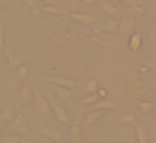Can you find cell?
<instances>
[{"label": "cell", "instance_id": "28", "mask_svg": "<svg viewBox=\"0 0 156 143\" xmlns=\"http://www.w3.org/2000/svg\"><path fill=\"white\" fill-rule=\"evenodd\" d=\"M128 5H131V7H139V5H143L141 0H124Z\"/></svg>", "mask_w": 156, "mask_h": 143}, {"label": "cell", "instance_id": "17", "mask_svg": "<svg viewBox=\"0 0 156 143\" xmlns=\"http://www.w3.org/2000/svg\"><path fill=\"white\" fill-rule=\"evenodd\" d=\"M119 29V22H116L114 19L109 17L108 20L104 22V25H102V31H108V32H116Z\"/></svg>", "mask_w": 156, "mask_h": 143}, {"label": "cell", "instance_id": "10", "mask_svg": "<svg viewBox=\"0 0 156 143\" xmlns=\"http://www.w3.org/2000/svg\"><path fill=\"white\" fill-rule=\"evenodd\" d=\"M129 49H131L133 52H138L139 49L143 47V34H139V32H133L131 37H129Z\"/></svg>", "mask_w": 156, "mask_h": 143}, {"label": "cell", "instance_id": "11", "mask_svg": "<svg viewBox=\"0 0 156 143\" xmlns=\"http://www.w3.org/2000/svg\"><path fill=\"white\" fill-rule=\"evenodd\" d=\"M102 115H104V109H98V111H91V113H89V115L84 118V121H82V125H84V126H92V125H94V123L98 121L99 118H101Z\"/></svg>", "mask_w": 156, "mask_h": 143}, {"label": "cell", "instance_id": "6", "mask_svg": "<svg viewBox=\"0 0 156 143\" xmlns=\"http://www.w3.org/2000/svg\"><path fill=\"white\" fill-rule=\"evenodd\" d=\"M67 15L71 19H74L76 22L84 24V25L94 24V22L98 20V17H94V15H91V14H84V12H67Z\"/></svg>", "mask_w": 156, "mask_h": 143}, {"label": "cell", "instance_id": "9", "mask_svg": "<svg viewBox=\"0 0 156 143\" xmlns=\"http://www.w3.org/2000/svg\"><path fill=\"white\" fill-rule=\"evenodd\" d=\"M121 34H133L134 32V19L131 17H124L121 22H119V29Z\"/></svg>", "mask_w": 156, "mask_h": 143}, {"label": "cell", "instance_id": "31", "mask_svg": "<svg viewBox=\"0 0 156 143\" xmlns=\"http://www.w3.org/2000/svg\"><path fill=\"white\" fill-rule=\"evenodd\" d=\"M131 10L136 12V14H146V10L141 7V5H139V7H131Z\"/></svg>", "mask_w": 156, "mask_h": 143}, {"label": "cell", "instance_id": "37", "mask_svg": "<svg viewBox=\"0 0 156 143\" xmlns=\"http://www.w3.org/2000/svg\"><path fill=\"white\" fill-rule=\"evenodd\" d=\"M2 128H4V119H2V116H0V131H2Z\"/></svg>", "mask_w": 156, "mask_h": 143}, {"label": "cell", "instance_id": "15", "mask_svg": "<svg viewBox=\"0 0 156 143\" xmlns=\"http://www.w3.org/2000/svg\"><path fill=\"white\" fill-rule=\"evenodd\" d=\"M54 91H55V94H57L59 98L66 99V101H69V99L72 98L71 89H67V88H62V86H57V84H55V86H54Z\"/></svg>", "mask_w": 156, "mask_h": 143}, {"label": "cell", "instance_id": "32", "mask_svg": "<svg viewBox=\"0 0 156 143\" xmlns=\"http://www.w3.org/2000/svg\"><path fill=\"white\" fill-rule=\"evenodd\" d=\"M98 94L101 96L102 99H104V98H108V91H106L104 88H102V89H98Z\"/></svg>", "mask_w": 156, "mask_h": 143}, {"label": "cell", "instance_id": "25", "mask_svg": "<svg viewBox=\"0 0 156 143\" xmlns=\"http://www.w3.org/2000/svg\"><path fill=\"white\" fill-rule=\"evenodd\" d=\"M148 35L153 42H156V24H149L148 25Z\"/></svg>", "mask_w": 156, "mask_h": 143}, {"label": "cell", "instance_id": "29", "mask_svg": "<svg viewBox=\"0 0 156 143\" xmlns=\"http://www.w3.org/2000/svg\"><path fill=\"white\" fill-rule=\"evenodd\" d=\"M148 66H149V68H153V69H156V54H153L151 57H149Z\"/></svg>", "mask_w": 156, "mask_h": 143}, {"label": "cell", "instance_id": "35", "mask_svg": "<svg viewBox=\"0 0 156 143\" xmlns=\"http://www.w3.org/2000/svg\"><path fill=\"white\" fill-rule=\"evenodd\" d=\"M35 143H55V141H52V140L45 138V140H39V141H35Z\"/></svg>", "mask_w": 156, "mask_h": 143}, {"label": "cell", "instance_id": "36", "mask_svg": "<svg viewBox=\"0 0 156 143\" xmlns=\"http://www.w3.org/2000/svg\"><path fill=\"white\" fill-rule=\"evenodd\" d=\"M92 2H94V0H84V5H91Z\"/></svg>", "mask_w": 156, "mask_h": 143}, {"label": "cell", "instance_id": "5", "mask_svg": "<svg viewBox=\"0 0 156 143\" xmlns=\"http://www.w3.org/2000/svg\"><path fill=\"white\" fill-rule=\"evenodd\" d=\"M51 106H52V113L55 115L57 121L62 123V125H69L71 119H69V115H67V111H66V108H62V106L55 101H51Z\"/></svg>", "mask_w": 156, "mask_h": 143}, {"label": "cell", "instance_id": "34", "mask_svg": "<svg viewBox=\"0 0 156 143\" xmlns=\"http://www.w3.org/2000/svg\"><path fill=\"white\" fill-rule=\"evenodd\" d=\"M45 5H57V0H42Z\"/></svg>", "mask_w": 156, "mask_h": 143}, {"label": "cell", "instance_id": "12", "mask_svg": "<svg viewBox=\"0 0 156 143\" xmlns=\"http://www.w3.org/2000/svg\"><path fill=\"white\" fill-rule=\"evenodd\" d=\"M136 140H138V143H148V131H146L144 123L136 125Z\"/></svg>", "mask_w": 156, "mask_h": 143}, {"label": "cell", "instance_id": "26", "mask_svg": "<svg viewBox=\"0 0 156 143\" xmlns=\"http://www.w3.org/2000/svg\"><path fill=\"white\" fill-rule=\"evenodd\" d=\"M2 143H20V138H19V135H10V136L7 135L2 140Z\"/></svg>", "mask_w": 156, "mask_h": 143}, {"label": "cell", "instance_id": "3", "mask_svg": "<svg viewBox=\"0 0 156 143\" xmlns=\"http://www.w3.org/2000/svg\"><path fill=\"white\" fill-rule=\"evenodd\" d=\"M39 133H41L44 138H49V140H52V141H55V143H62V141H64L61 130L54 128V126H44V128L39 130Z\"/></svg>", "mask_w": 156, "mask_h": 143}, {"label": "cell", "instance_id": "16", "mask_svg": "<svg viewBox=\"0 0 156 143\" xmlns=\"http://www.w3.org/2000/svg\"><path fill=\"white\" fill-rule=\"evenodd\" d=\"M101 10L104 12V14H108V15H118L119 14L118 7L112 5L111 2H102V4H101Z\"/></svg>", "mask_w": 156, "mask_h": 143}, {"label": "cell", "instance_id": "23", "mask_svg": "<svg viewBox=\"0 0 156 143\" xmlns=\"http://www.w3.org/2000/svg\"><path fill=\"white\" fill-rule=\"evenodd\" d=\"M99 86H98V79H91V81L86 84V91L89 93V94H94V93H98Z\"/></svg>", "mask_w": 156, "mask_h": 143}, {"label": "cell", "instance_id": "21", "mask_svg": "<svg viewBox=\"0 0 156 143\" xmlns=\"http://www.w3.org/2000/svg\"><path fill=\"white\" fill-rule=\"evenodd\" d=\"M27 76H29V66L27 64H22V66H19L17 68V78L20 79L22 82L27 79Z\"/></svg>", "mask_w": 156, "mask_h": 143}, {"label": "cell", "instance_id": "20", "mask_svg": "<svg viewBox=\"0 0 156 143\" xmlns=\"http://www.w3.org/2000/svg\"><path fill=\"white\" fill-rule=\"evenodd\" d=\"M119 123H122V125H136V115H133V113L121 115L119 116Z\"/></svg>", "mask_w": 156, "mask_h": 143}, {"label": "cell", "instance_id": "14", "mask_svg": "<svg viewBox=\"0 0 156 143\" xmlns=\"http://www.w3.org/2000/svg\"><path fill=\"white\" fill-rule=\"evenodd\" d=\"M136 105L139 106L143 115H149V113H153L156 109V105L153 101H136Z\"/></svg>", "mask_w": 156, "mask_h": 143}, {"label": "cell", "instance_id": "8", "mask_svg": "<svg viewBox=\"0 0 156 143\" xmlns=\"http://www.w3.org/2000/svg\"><path fill=\"white\" fill-rule=\"evenodd\" d=\"M5 56H7V61L12 68H19V66L24 64V57L20 54H17V52L10 51V49H5Z\"/></svg>", "mask_w": 156, "mask_h": 143}, {"label": "cell", "instance_id": "38", "mask_svg": "<svg viewBox=\"0 0 156 143\" xmlns=\"http://www.w3.org/2000/svg\"><path fill=\"white\" fill-rule=\"evenodd\" d=\"M4 4H5V0H0V9L4 7Z\"/></svg>", "mask_w": 156, "mask_h": 143}, {"label": "cell", "instance_id": "24", "mask_svg": "<svg viewBox=\"0 0 156 143\" xmlns=\"http://www.w3.org/2000/svg\"><path fill=\"white\" fill-rule=\"evenodd\" d=\"M98 101H99V94H91L87 98H82L81 105H91V103H98Z\"/></svg>", "mask_w": 156, "mask_h": 143}, {"label": "cell", "instance_id": "33", "mask_svg": "<svg viewBox=\"0 0 156 143\" xmlns=\"http://www.w3.org/2000/svg\"><path fill=\"white\" fill-rule=\"evenodd\" d=\"M146 15H149V17H151L153 20L156 22V12H153V10H146Z\"/></svg>", "mask_w": 156, "mask_h": 143}, {"label": "cell", "instance_id": "19", "mask_svg": "<svg viewBox=\"0 0 156 143\" xmlns=\"http://www.w3.org/2000/svg\"><path fill=\"white\" fill-rule=\"evenodd\" d=\"M71 138L72 141H79L82 138V131H81V125H71Z\"/></svg>", "mask_w": 156, "mask_h": 143}, {"label": "cell", "instance_id": "40", "mask_svg": "<svg viewBox=\"0 0 156 143\" xmlns=\"http://www.w3.org/2000/svg\"><path fill=\"white\" fill-rule=\"evenodd\" d=\"M20 143H25V141H24V140H22V141H20Z\"/></svg>", "mask_w": 156, "mask_h": 143}, {"label": "cell", "instance_id": "7", "mask_svg": "<svg viewBox=\"0 0 156 143\" xmlns=\"http://www.w3.org/2000/svg\"><path fill=\"white\" fill-rule=\"evenodd\" d=\"M34 98V89H32V81H24V86L20 89V105H27Z\"/></svg>", "mask_w": 156, "mask_h": 143}, {"label": "cell", "instance_id": "39", "mask_svg": "<svg viewBox=\"0 0 156 143\" xmlns=\"http://www.w3.org/2000/svg\"><path fill=\"white\" fill-rule=\"evenodd\" d=\"M153 5H156V0H153Z\"/></svg>", "mask_w": 156, "mask_h": 143}, {"label": "cell", "instance_id": "22", "mask_svg": "<svg viewBox=\"0 0 156 143\" xmlns=\"http://www.w3.org/2000/svg\"><path fill=\"white\" fill-rule=\"evenodd\" d=\"M42 10H44L45 14H66V15H67V12L62 10V9H59L57 5H45Z\"/></svg>", "mask_w": 156, "mask_h": 143}, {"label": "cell", "instance_id": "1", "mask_svg": "<svg viewBox=\"0 0 156 143\" xmlns=\"http://www.w3.org/2000/svg\"><path fill=\"white\" fill-rule=\"evenodd\" d=\"M34 109L39 113V115H49L52 111V106L51 101L42 94L41 91H35L34 93Z\"/></svg>", "mask_w": 156, "mask_h": 143}, {"label": "cell", "instance_id": "13", "mask_svg": "<svg viewBox=\"0 0 156 143\" xmlns=\"http://www.w3.org/2000/svg\"><path fill=\"white\" fill-rule=\"evenodd\" d=\"M114 103L111 101L109 98H104V99H99L98 103H94V106H92L91 111H98V109H114Z\"/></svg>", "mask_w": 156, "mask_h": 143}, {"label": "cell", "instance_id": "42", "mask_svg": "<svg viewBox=\"0 0 156 143\" xmlns=\"http://www.w3.org/2000/svg\"><path fill=\"white\" fill-rule=\"evenodd\" d=\"M122 2H124V0H122Z\"/></svg>", "mask_w": 156, "mask_h": 143}, {"label": "cell", "instance_id": "18", "mask_svg": "<svg viewBox=\"0 0 156 143\" xmlns=\"http://www.w3.org/2000/svg\"><path fill=\"white\" fill-rule=\"evenodd\" d=\"M0 116L4 119V123H10L15 119V111L12 108H5L4 111H0Z\"/></svg>", "mask_w": 156, "mask_h": 143}, {"label": "cell", "instance_id": "27", "mask_svg": "<svg viewBox=\"0 0 156 143\" xmlns=\"http://www.w3.org/2000/svg\"><path fill=\"white\" fill-rule=\"evenodd\" d=\"M0 49H5V29L0 27Z\"/></svg>", "mask_w": 156, "mask_h": 143}, {"label": "cell", "instance_id": "4", "mask_svg": "<svg viewBox=\"0 0 156 143\" xmlns=\"http://www.w3.org/2000/svg\"><path fill=\"white\" fill-rule=\"evenodd\" d=\"M42 81L52 82V84L62 86V88H67V89H76L79 84L76 79H71V78H42Z\"/></svg>", "mask_w": 156, "mask_h": 143}, {"label": "cell", "instance_id": "2", "mask_svg": "<svg viewBox=\"0 0 156 143\" xmlns=\"http://www.w3.org/2000/svg\"><path fill=\"white\" fill-rule=\"evenodd\" d=\"M9 125H10L9 128H10V131L14 133V135H19V136H27L29 135V128H27V125H25L22 115H17L14 121H10Z\"/></svg>", "mask_w": 156, "mask_h": 143}, {"label": "cell", "instance_id": "41", "mask_svg": "<svg viewBox=\"0 0 156 143\" xmlns=\"http://www.w3.org/2000/svg\"><path fill=\"white\" fill-rule=\"evenodd\" d=\"M87 143H94V141H87Z\"/></svg>", "mask_w": 156, "mask_h": 143}, {"label": "cell", "instance_id": "30", "mask_svg": "<svg viewBox=\"0 0 156 143\" xmlns=\"http://www.w3.org/2000/svg\"><path fill=\"white\" fill-rule=\"evenodd\" d=\"M25 5H29V7H32V9H35L37 7V4H35V0H22Z\"/></svg>", "mask_w": 156, "mask_h": 143}]
</instances>
